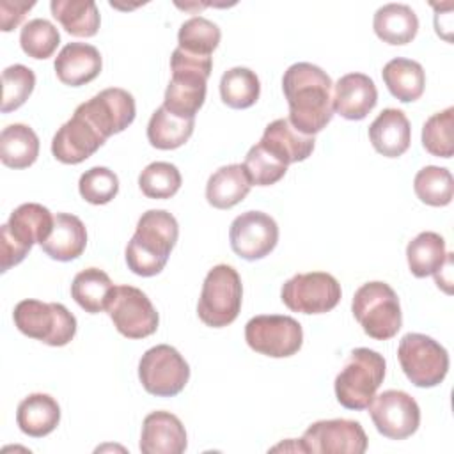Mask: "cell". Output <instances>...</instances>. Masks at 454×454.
<instances>
[{
	"instance_id": "83f0119b",
	"label": "cell",
	"mask_w": 454,
	"mask_h": 454,
	"mask_svg": "<svg viewBox=\"0 0 454 454\" xmlns=\"http://www.w3.org/2000/svg\"><path fill=\"white\" fill-rule=\"evenodd\" d=\"M381 76L388 92L401 103L417 101L424 94L426 73L417 60L395 57L383 66Z\"/></svg>"
},
{
	"instance_id": "7c38bea8",
	"label": "cell",
	"mask_w": 454,
	"mask_h": 454,
	"mask_svg": "<svg viewBox=\"0 0 454 454\" xmlns=\"http://www.w3.org/2000/svg\"><path fill=\"white\" fill-rule=\"evenodd\" d=\"M105 310L117 332L128 339H144L158 330L160 316L138 287L115 286Z\"/></svg>"
},
{
	"instance_id": "74e56055",
	"label": "cell",
	"mask_w": 454,
	"mask_h": 454,
	"mask_svg": "<svg viewBox=\"0 0 454 454\" xmlns=\"http://www.w3.org/2000/svg\"><path fill=\"white\" fill-rule=\"evenodd\" d=\"M59 43H60V34L57 27L44 18L30 20L28 23L23 25L20 32V46L23 53L37 60L51 57Z\"/></svg>"
},
{
	"instance_id": "f1b7e54d",
	"label": "cell",
	"mask_w": 454,
	"mask_h": 454,
	"mask_svg": "<svg viewBox=\"0 0 454 454\" xmlns=\"http://www.w3.org/2000/svg\"><path fill=\"white\" fill-rule=\"evenodd\" d=\"M39 156L35 131L21 122L9 124L0 133V160L9 168H27Z\"/></svg>"
},
{
	"instance_id": "d590c367",
	"label": "cell",
	"mask_w": 454,
	"mask_h": 454,
	"mask_svg": "<svg viewBox=\"0 0 454 454\" xmlns=\"http://www.w3.org/2000/svg\"><path fill=\"white\" fill-rule=\"evenodd\" d=\"M220 39L222 32L218 25L202 16H193L186 20L177 32L179 48L193 55L211 57V53L218 48Z\"/></svg>"
},
{
	"instance_id": "7bdbcfd3",
	"label": "cell",
	"mask_w": 454,
	"mask_h": 454,
	"mask_svg": "<svg viewBox=\"0 0 454 454\" xmlns=\"http://www.w3.org/2000/svg\"><path fill=\"white\" fill-rule=\"evenodd\" d=\"M28 252L30 250L23 248L20 243H16L11 238V234L4 223L0 227V271L5 273L9 268L20 264L27 257Z\"/></svg>"
},
{
	"instance_id": "8d00e7d4",
	"label": "cell",
	"mask_w": 454,
	"mask_h": 454,
	"mask_svg": "<svg viewBox=\"0 0 454 454\" xmlns=\"http://www.w3.org/2000/svg\"><path fill=\"white\" fill-rule=\"evenodd\" d=\"M181 172L174 163L153 161L138 176V186L147 199H170L181 188Z\"/></svg>"
},
{
	"instance_id": "b9f144b4",
	"label": "cell",
	"mask_w": 454,
	"mask_h": 454,
	"mask_svg": "<svg viewBox=\"0 0 454 454\" xmlns=\"http://www.w3.org/2000/svg\"><path fill=\"white\" fill-rule=\"evenodd\" d=\"M78 192L89 204H108L119 193V177L106 167H92L80 176Z\"/></svg>"
},
{
	"instance_id": "4dcf8cb0",
	"label": "cell",
	"mask_w": 454,
	"mask_h": 454,
	"mask_svg": "<svg viewBox=\"0 0 454 454\" xmlns=\"http://www.w3.org/2000/svg\"><path fill=\"white\" fill-rule=\"evenodd\" d=\"M195 128V119H184L168 112L163 105L156 108L147 122V140L161 151L177 149L188 142Z\"/></svg>"
},
{
	"instance_id": "4316f807",
	"label": "cell",
	"mask_w": 454,
	"mask_h": 454,
	"mask_svg": "<svg viewBox=\"0 0 454 454\" xmlns=\"http://www.w3.org/2000/svg\"><path fill=\"white\" fill-rule=\"evenodd\" d=\"M252 184L239 163L223 165L215 170L206 183V199L216 209H229L239 204L250 192Z\"/></svg>"
},
{
	"instance_id": "ee69618b",
	"label": "cell",
	"mask_w": 454,
	"mask_h": 454,
	"mask_svg": "<svg viewBox=\"0 0 454 454\" xmlns=\"http://www.w3.org/2000/svg\"><path fill=\"white\" fill-rule=\"evenodd\" d=\"M35 5V2H9L2 0L0 2V25L4 32H11L16 28L25 14Z\"/></svg>"
},
{
	"instance_id": "44dd1931",
	"label": "cell",
	"mask_w": 454,
	"mask_h": 454,
	"mask_svg": "<svg viewBox=\"0 0 454 454\" xmlns=\"http://www.w3.org/2000/svg\"><path fill=\"white\" fill-rule=\"evenodd\" d=\"M369 140L376 153L387 158L404 154L411 142V126L403 110L385 108L369 126Z\"/></svg>"
},
{
	"instance_id": "3957f363",
	"label": "cell",
	"mask_w": 454,
	"mask_h": 454,
	"mask_svg": "<svg viewBox=\"0 0 454 454\" xmlns=\"http://www.w3.org/2000/svg\"><path fill=\"white\" fill-rule=\"evenodd\" d=\"M211 57L193 55L179 46L172 51V78L167 85L163 106L184 119H195L206 99V83L211 74Z\"/></svg>"
},
{
	"instance_id": "277c9868",
	"label": "cell",
	"mask_w": 454,
	"mask_h": 454,
	"mask_svg": "<svg viewBox=\"0 0 454 454\" xmlns=\"http://www.w3.org/2000/svg\"><path fill=\"white\" fill-rule=\"evenodd\" d=\"M385 372L383 355L369 348L353 349L333 383L339 404L348 410H365L383 383Z\"/></svg>"
},
{
	"instance_id": "9a60e30c",
	"label": "cell",
	"mask_w": 454,
	"mask_h": 454,
	"mask_svg": "<svg viewBox=\"0 0 454 454\" xmlns=\"http://www.w3.org/2000/svg\"><path fill=\"white\" fill-rule=\"evenodd\" d=\"M85 117L105 138L124 131L137 115L133 96L119 87L103 89L74 110Z\"/></svg>"
},
{
	"instance_id": "7402d4cb",
	"label": "cell",
	"mask_w": 454,
	"mask_h": 454,
	"mask_svg": "<svg viewBox=\"0 0 454 454\" xmlns=\"http://www.w3.org/2000/svg\"><path fill=\"white\" fill-rule=\"evenodd\" d=\"M277 160L286 165L307 160L314 151V137L300 133L289 119H275L264 128L259 140Z\"/></svg>"
},
{
	"instance_id": "ab89813d",
	"label": "cell",
	"mask_w": 454,
	"mask_h": 454,
	"mask_svg": "<svg viewBox=\"0 0 454 454\" xmlns=\"http://www.w3.org/2000/svg\"><path fill=\"white\" fill-rule=\"evenodd\" d=\"M243 167L250 179V184H255V186L275 184L287 172V165L277 160L261 142H257L248 149Z\"/></svg>"
},
{
	"instance_id": "1f68e13d",
	"label": "cell",
	"mask_w": 454,
	"mask_h": 454,
	"mask_svg": "<svg viewBox=\"0 0 454 454\" xmlns=\"http://www.w3.org/2000/svg\"><path fill=\"white\" fill-rule=\"evenodd\" d=\"M110 277L99 268H87L74 275L71 284L73 300L89 314H98L106 309L114 291Z\"/></svg>"
},
{
	"instance_id": "8fae6325",
	"label": "cell",
	"mask_w": 454,
	"mask_h": 454,
	"mask_svg": "<svg viewBox=\"0 0 454 454\" xmlns=\"http://www.w3.org/2000/svg\"><path fill=\"white\" fill-rule=\"evenodd\" d=\"M342 291L337 278L326 271L298 273L280 289L282 303L300 314H325L337 307Z\"/></svg>"
},
{
	"instance_id": "2e32d148",
	"label": "cell",
	"mask_w": 454,
	"mask_h": 454,
	"mask_svg": "<svg viewBox=\"0 0 454 454\" xmlns=\"http://www.w3.org/2000/svg\"><path fill=\"white\" fill-rule=\"evenodd\" d=\"M231 248L245 261L266 257L278 243V225L264 211L238 215L229 229Z\"/></svg>"
},
{
	"instance_id": "f546056e",
	"label": "cell",
	"mask_w": 454,
	"mask_h": 454,
	"mask_svg": "<svg viewBox=\"0 0 454 454\" xmlns=\"http://www.w3.org/2000/svg\"><path fill=\"white\" fill-rule=\"evenodd\" d=\"M51 16L74 37H92L99 30V11L92 0H51Z\"/></svg>"
},
{
	"instance_id": "4fadbf2b",
	"label": "cell",
	"mask_w": 454,
	"mask_h": 454,
	"mask_svg": "<svg viewBox=\"0 0 454 454\" xmlns=\"http://www.w3.org/2000/svg\"><path fill=\"white\" fill-rule=\"evenodd\" d=\"M298 449L314 454H364L367 449V434L356 420H317L305 429Z\"/></svg>"
},
{
	"instance_id": "30bf717a",
	"label": "cell",
	"mask_w": 454,
	"mask_h": 454,
	"mask_svg": "<svg viewBox=\"0 0 454 454\" xmlns=\"http://www.w3.org/2000/svg\"><path fill=\"white\" fill-rule=\"evenodd\" d=\"M245 340L255 353L271 358H286L300 351L303 330L291 316L261 314L245 325Z\"/></svg>"
},
{
	"instance_id": "5b68a950",
	"label": "cell",
	"mask_w": 454,
	"mask_h": 454,
	"mask_svg": "<svg viewBox=\"0 0 454 454\" xmlns=\"http://www.w3.org/2000/svg\"><path fill=\"white\" fill-rule=\"evenodd\" d=\"M351 312L365 335L374 340H388L403 326V312L397 293L387 282H365L353 296Z\"/></svg>"
},
{
	"instance_id": "e575fe53",
	"label": "cell",
	"mask_w": 454,
	"mask_h": 454,
	"mask_svg": "<svg viewBox=\"0 0 454 454\" xmlns=\"http://www.w3.org/2000/svg\"><path fill=\"white\" fill-rule=\"evenodd\" d=\"M413 190L420 202L433 207H442L450 204L452 200L454 179L450 170H447L445 167L427 165L415 174Z\"/></svg>"
},
{
	"instance_id": "9c48e42d",
	"label": "cell",
	"mask_w": 454,
	"mask_h": 454,
	"mask_svg": "<svg viewBox=\"0 0 454 454\" xmlns=\"http://www.w3.org/2000/svg\"><path fill=\"white\" fill-rule=\"evenodd\" d=\"M138 378L145 392L156 397H174L186 387L190 365L176 348L158 344L142 355Z\"/></svg>"
},
{
	"instance_id": "f35d334b",
	"label": "cell",
	"mask_w": 454,
	"mask_h": 454,
	"mask_svg": "<svg viewBox=\"0 0 454 454\" xmlns=\"http://www.w3.org/2000/svg\"><path fill=\"white\" fill-rule=\"evenodd\" d=\"M452 126H454V108L452 106H447L445 110L433 114L422 126L424 149L433 156L450 158L454 153Z\"/></svg>"
},
{
	"instance_id": "7a4b0ae2",
	"label": "cell",
	"mask_w": 454,
	"mask_h": 454,
	"mask_svg": "<svg viewBox=\"0 0 454 454\" xmlns=\"http://www.w3.org/2000/svg\"><path fill=\"white\" fill-rule=\"evenodd\" d=\"M179 225L165 209H149L137 222L135 234L126 247V264L138 277L158 275L177 241Z\"/></svg>"
},
{
	"instance_id": "ac0fdd59",
	"label": "cell",
	"mask_w": 454,
	"mask_h": 454,
	"mask_svg": "<svg viewBox=\"0 0 454 454\" xmlns=\"http://www.w3.org/2000/svg\"><path fill=\"white\" fill-rule=\"evenodd\" d=\"M378 103V90L364 73H348L333 85V112L348 121H362Z\"/></svg>"
},
{
	"instance_id": "ba28073f",
	"label": "cell",
	"mask_w": 454,
	"mask_h": 454,
	"mask_svg": "<svg viewBox=\"0 0 454 454\" xmlns=\"http://www.w3.org/2000/svg\"><path fill=\"white\" fill-rule=\"evenodd\" d=\"M397 358L406 378L420 388L440 385L449 371L447 349L424 333H406L399 340Z\"/></svg>"
},
{
	"instance_id": "e0dca14e",
	"label": "cell",
	"mask_w": 454,
	"mask_h": 454,
	"mask_svg": "<svg viewBox=\"0 0 454 454\" xmlns=\"http://www.w3.org/2000/svg\"><path fill=\"white\" fill-rule=\"evenodd\" d=\"M106 138L80 114L64 122L51 140V154L66 165H78L90 158Z\"/></svg>"
},
{
	"instance_id": "60d3db41",
	"label": "cell",
	"mask_w": 454,
	"mask_h": 454,
	"mask_svg": "<svg viewBox=\"0 0 454 454\" xmlns=\"http://www.w3.org/2000/svg\"><path fill=\"white\" fill-rule=\"evenodd\" d=\"M2 114H9L16 108H20L32 94L35 87V74L30 67L23 64L9 66L2 71Z\"/></svg>"
},
{
	"instance_id": "d4e9b609",
	"label": "cell",
	"mask_w": 454,
	"mask_h": 454,
	"mask_svg": "<svg viewBox=\"0 0 454 454\" xmlns=\"http://www.w3.org/2000/svg\"><path fill=\"white\" fill-rule=\"evenodd\" d=\"M60 422V406L50 394L35 392L27 395L16 410V424L21 433L32 438L50 434Z\"/></svg>"
},
{
	"instance_id": "6da1fadb",
	"label": "cell",
	"mask_w": 454,
	"mask_h": 454,
	"mask_svg": "<svg viewBox=\"0 0 454 454\" xmlns=\"http://www.w3.org/2000/svg\"><path fill=\"white\" fill-rule=\"evenodd\" d=\"M332 78L319 66L296 62L282 78V90L289 105V122L303 135L314 137L333 117Z\"/></svg>"
},
{
	"instance_id": "603a6c76",
	"label": "cell",
	"mask_w": 454,
	"mask_h": 454,
	"mask_svg": "<svg viewBox=\"0 0 454 454\" xmlns=\"http://www.w3.org/2000/svg\"><path fill=\"white\" fill-rule=\"evenodd\" d=\"M87 247V229L83 222L71 213H57L50 236L41 243L43 252L55 261H73Z\"/></svg>"
},
{
	"instance_id": "d6a6232c",
	"label": "cell",
	"mask_w": 454,
	"mask_h": 454,
	"mask_svg": "<svg viewBox=\"0 0 454 454\" xmlns=\"http://www.w3.org/2000/svg\"><path fill=\"white\" fill-rule=\"evenodd\" d=\"M445 257V239L433 231L417 234L406 247L408 268L417 278L434 275L443 264Z\"/></svg>"
},
{
	"instance_id": "d6986e66",
	"label": "cell",
	"mask_w": 454,
	"mask_h": 454,
	"mask_svg": "<svg viewBox=\"0 0 454 454\" xmlns=\"http://www.w3.org/2000/svg\"><path fill=\"white\" fill-rule=\"evenodd\" d=\"M186 429L170 411H151L142 422V454H181L186 450Z\"/></svg>"
},
{
	"instance_id": "5bb4252c",
	"label": "cell",
	"mask_w": 454,
	"mask_h": 454,
	"mask_svg": "<svg viewBox=\"0 0 454 454\" xmlns=\"http://www.w3.org/2000/svg\"><path fill=\"white\" fill-rule=\"evenodd\" d=\"M380 434L390 440H404L420 426V408L417 401L403 390H385L374 395L367 406Z\"/></svg>"
},
{
	"instance_id": "52a82bcc",
	"label": "cell",
	"mask_w": 454,
	"mask_h": 454,
	"mask_svg": "<svg viewBox=\"0 0 454 454\" xmlns=\"http://www.w3.org/2000/svg\"><path fill=\"white\" fill-rule=\"evenodd\" d=\"M16 328L48 346H66L76 333V317L62 303H44L39 300H21L12 312Z\"/></svg>"
},
{
	"instance_id": "cb8c5ba5",
	"label": "cell",
	"mask_w": 454,
	"mask_h": 454,
	"mask_svg": "<svg viewBox=\"0 0 454 454\" xmlns=\"http://www.w3.org/2000/svg\"><path fill=\"white\" fill-rule=\"evenodd\" d=\"M53 220L55 216L50 213L48 207L37 202H27L18 206L11 213L5 227L16 243L30 250L34 243L41 245L50 236L53 229Z\"/></svg>"
},
{
	"instance_id": "8992f818",
	"label": "cell",
	"mask_w": 454,
	"mask_h": 454,
	"mask_svg": "<svg viewBox=\"0 0 454 454\" xmlns=\"http://www.w3.org/2000/svg\"><path fill=\"white\" fill-rule=\"evenodd\" d=\"M243 301V286L239 273L229 264L213 266L202 284L197 303L199 319L211 328H223L231 325Z\"/></svg>"
},
{
	"instance_id": "ffe728a7",
	"label": "cell",
	"mask_w": 454,
	"mask_h": 454,
	"mask_svg": "<svg viewBox=\"0 0 454 454\" xmlns=\"http://www.w3.org/2000/svg\"><path fill=\"white\" fill-rule=\"evenodd\" d=\"M55 74L69 87H80L99 76L103 67L101 53L87 43H67L55 57Z\"/></svg>"
},
{
	"instance_id": "836d02e7",
	"label": "cell",
	"mask_w": 454,
	"mask_h": 454,
	"mask_svg": "<svg viewBox=\"0 0 454 454\" xmlns=\"http://www.w3.org/2000/svg\"><path fill=\"white\" fill-rule=\"evenodd\" d=\"M259 94L261 82L257 74L248 67H231L220 78V98L227 106L234 110L250 108L259 99Z\"/></svg>"
},
{
	"instance_id": "484cf974",
	"label": "cell",
	"mask_w": 454,
	"mask_h": 454,
	"mask_svg": "<svg viewBox=\"0 0 454 454\" xmlns=\"http://www.w3.org/2000/svg\"><path fill=\"white\" fill-rule=\"evenodd\" d=\"M374 34L387 44L403 46L415 39L419 18L406 4H385L374 12Z\"/></svg>"
}]
</instances>
